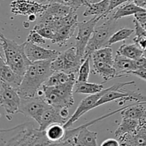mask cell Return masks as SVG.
<instances>
[{
    "mask_svg": "<svg viewBox=\"0 0 146 146\" xmlns=\"http://www.w3.org/2000/svg\"><path fill=\"white\" fill-rule=\"evenodd\" d=\"M48 4L38 3L32 0H14L10 4L11 11L15 15H41L48 7Z\"/></svg>",
    "mask_w": 146,
    "mask_h": 146,
    "instance_id": "cell-11",
    "label": "cell"
},
{
    "mask_svg": "<svg viewBox=\"0 0 146 146\" xmlns=\"http://www.w3.org/2000/svg\"><path fill=\"white\" fill-rule=\"evenodd\" d=\"M121 145H146V120L140 121L137 131L118 138Z\"/></svg>",
    "mask_w": 146,
    "mask_h": 146,
    "instance_id": "cell-13",
    "label": "cell"
},
{
    "mask_svg": "<svg viewBox=\"0 0 146 146\" xmlns=\"http://www.w3.org/2000/svg\"><path fill=\"white\" fill-rule=\"evenodd\" d=\"M135 63L137 68H146V57L144 56H142L138 59L135 60Z\"/></svg>",
    "mask_w": 146,
    "mask_h": 146,
    "instance_id": "cell-37",
    "label": "cell"
},
{
    "mask_svg": "<svg viewBox=\"0 0 146 146\" xmlns=\"http://www.w3.org/2000/svg\"><path fill=\"white\" fill-rule=\"evenodd\" d=\"M21 98L17 90L1 81L0 82V104L6 113V118L11 121L12 115L19 113Z\"/></svg>",
    "mask_w": 146,
    "mask_h": 146,
    "instance_id": "cell-7",
    "label": "cell"
},
{
    "mask_svg": "<svg viewBox=\"0 0 146 146\" xmlns=\"http://www.w3.org/2000/svg\"><path fill=\"white\" fill-rule=\"evenodd\" d=\"M77 28L78 24L62 27L56 31L54 38L51 40V43L59 47L64 46L66 44L67 41L74 36Z\"/></svg>",
    "mask_w": 146,
    "mask_h": 146,
    "instance_id": "cell-18",
    "label": "cell"
},
{
    "mask_svg": "<svg viewBox=\"0 0 146 146\" xmlns=\"http://www.w3.org/2000/svg\"><path fill=\"white\" fill-rule=\"evenodd\" d=\"M25 52L31 63L44 60H53L60 54L56 50L47 49L37 44L26 41Z\"/></svg>",
    "mask_w": 146,
    "mask_h": 146,
    "instance_id": "cell-12",
    "label": "cell"
},
{
    "mask_svg": "<svg viewBox=\"0 0 146 146\" xmlns=\"http://www.w3.org/2000/svg\"><path fill=\"white\" fill-rule=\"evenodd\" d=\"M116 53L132 60H136L143 56L144 51L136 44H123L119 47Z\"/></svg>",
    "mask_w": 146,
    "mask_h": 146,
    "instance_id": "cell-24",
    "label": "cell"
},
{
    "mask_svg": "<svg viewBox=\"0 0 146 146\" xmlns=\"http://www.w3.org/2000/svg\"><path fill=\"white\" fill-rule=\"evenodd\" d=\"M140 121L132 118H123L122 121L116 131H115V135L116 138H120L127 134H133L137 131Z\"/></svg>",
    "mask_w": 146,
    "mask_h": 146,
    "instance_id": "cell-23",
    "label": "cell"
},
{
    "mask_svg": "<svg viewBox=\"0 0 146 146\" xmlns=\"http://www.w3.org/2000/svg\"><path fill=\"white\" fill-rule=\"evenodd\" d=\"M38 1L43 4L58 3L70 7L71 9L75 11H76L82 6H86L88 3L87 0H38Z\"/></svg>",
    "mask_w": 146,
    "mask_h": 146,
    "instance_id": "cell-30",
    "label": "cell"
},
{
    "mask_svg": "<svg viewBox=\"0 0 146 146\" xmlns=\"http://www.w3.org/2000/svg\"><path fill=\"white\" fill-rule=\"evenodd\" d=\"M52 60H44L31 63L18 89L21 98H29L36 96L44 83L54 73L51 69Z\"/></svg>",
    "mask_w": 146,
    "mask_h": 146,
    "instance_id": "cell-2",
    "label": "cell"
},
{
    "mask_svg": "<svg viewBox=\"0 0 146 146\" xmlns=\"http://www.w3.org/2000/svg\"><path fill=\"white\" fill-rule=\"evenodd\" d=\"M71 11H74L70 7L58 3H50L46 9V12L60 19L68 15Z\"/></svg>",
    "mask_w": 146,
    "mask_h": 146,
    "instance_id": "cell-28",
    "label": "cell"
},
{
    "mask_svg": "<svg viewBox=\"0 0 146 146\" xmlns=\"http://www.w3.org/2000/svg\"><path fill=\"white\" fill-rule=\"evenodd\" d=\"M100 17H95L88 21L78 23V34L76 37V48L77 54L85 60V51L88 43L92 36Z\"/></svg>",
    "mask_w": 146,
    "mask_h": 146,
    "instance_id": "cell-9",
    "label": "cell"
},
{
    "mask_svg": "<svg viewBox=\"0 0 146 146\" xmlns=\"http://www.w3.org/2000/svg\"><path fill=\"white\" fill-rule=\"evenodd\" d=\"M130 1V0H109V6H108V9L107 10V11L106 12V14H104V17L102 19L106 18V17H108V14L111 13V11H112L114 9H115L116 7H119L121 4H124L125 2H128Z\"/></svg>",
    "mask_w": 146,
    "mask_h": 146,
    "instance_id": "cell-34",
    "label": "cell"
},
{
    "mask_svg": "<svg viewBox=\"0 0 146 146\" xmlns=\"http://www.w3.org/2000/svg\"><path fill=\"white\" fill-rule=\"evenodd\" d=\"M36 14H31V15L28 16V20L29 21H34L36 19Z\"/></svg>",
    "mask_w": 146,
    "mask_h": 146,
    "instance_id": "cell-41",
    "label": "cell"
},
{
    "mask_svg": "<svg viewBox=\"0 0 146 146\" xmlns=\"http://www.w3.org/2000/svg\"><path fill=\"white\" fill-rule=\"evenodd\" d=\"M50 107L43 96L36 95L33 98H21L19 113L26 117H30L39 125L44 111Z\"/></svg>",
    "mask_w": 146,
    "mask_h": 146,
    "instance_id": "cell-8",
    "label": "cell"
},
{
    "mask_svg": "<svg viewBox=\"0 0 146 146\" xmlns=\"http://www.w3.org/2000/svg\"><path fill=\"white\" fill-rule=\"evenodd\" d=\"M0 145H52L45 131L25 123L9 129L0 131Z\"/></svg>",
    "mask_w": 146,
    "mask_h": 146,
    "instance_id": "cell-1",
    "label": "cell"
},
{
    "mask_svg": "<svg viewBox=\"0 0 146 146\" xmlns=\"http://www.w3.org/2000/svg\"><path fill=\"white\" fill-rule=\"evenodd\" d=\"M73 74H68L64 71H55L53 73L49 78L44 83V86H56L64 84L71 78Z\"/></svg>",
    "mask_w": 146,
    "mask_h": 146,
    "instance_id": "cell-27",
    "label": "cell"
},
{
    "mask_svg": "<svg viewBox=\"0 0 146 146\" xmlns=\"http://www.w3.org/2000/svg\"><path fill=\"white\" fill-rule=\"evenodd\" d=\"M67 122V120L61 115L59 110L54 108L51 106L48 107L44 112L41 116V122L39 123V129L45 131L49 125L54 123H60L64 125Z\"/></svg>",
    "mask_w": 146,
    "mask_h": 146,
    "instance_id": "cell-16",
    "label": "cell"
},
{
    "mask_svg": "<svg viewBox=\"0 0 146 146\" xmlns=\"http://www.w3.org/2000/svg\"><path fill=\"white\" fill-rule=\"evenodd\" d=\"M88 3H97L99 1H102V0H87Z\"/></svg>",
    "mask_w": 146,
    "mask_h": 146,
    "instance_id": "cell-42",
    "label": "cell"
},
{
    "mask_svg": "<svg viewBox=\"0 0 146 146\" xmlns=\"http://www.w3.org/2000/svg\"><path fill=\"white\" fill-rule=\"evenodd\" d=\"M101 146H105V145H109V146H119L121 145L120 142L118 141L115 139H113V138H109V139H107L106 141H104V142H102L101 143Z\"/></svg>",
    "mask_w": 146,
    "mask_h": 146,
    "instance_id": "cell-38",
    "label": "cell"
},
{
    "mask_svg": "<svg viewBox=\"0 0 146 146\" xmlns=\"http://www.w3.org/2000/svg\"><path fill=\"white\" fill-rule=\"evenodd\" d=\"M114 68L116 70V78L129 76L131 71L137 70L135 60L117 54L114 58Z\"/></svg>",
    "mask_w": 146,
    "mask_h": 146,
    "instance_id": "cell-15",
    "label": "cell"
},
{
    "mask_svg": "<svg viewBox=\"0 0 146 146\" xmlns=\"http://www.w3.org/2000/svg\"><path fill=\"white\" fill-rule=\"evenodd\" d=\"M91 58V56L87 57L83 64H81L80 69L78 71V76L77 81H81V82H86L88 80L90 72H91V68H90V58Z\"/></svg>",
    "mask_w": 146,
    "mask_h": 146,
    "instance_id": "cell-32",
    "label": "cell"
},
{
    "mask_svg": "<svg viewBox=\"0 0 146 146\" xmlns=\"http://www.w3.org/2000/svg\"><path fill=\"white\" fill-rule=\"evenodd\" d=\"M84 60L77 54L76 46L71 47L64 52H60L58 56L51 61V69L55 71H64L68 74L78 72Z\"/></svg>",
    "mask_w": 146,
    "mask_h": 146,
    "instance_id": "cell-6",
    "label": "cell"
},
{
    "mask_svg": "<svg viewBox=\"0 0 146 146\" xmlns=\"http://www.w3.org/2000/svg\"><path fill=\"white\" fill-rule=\"evenodd\" d=\"M144 8L146 9V0H144Z\"/></svg>",
    "mask_w": 146,
    "mask_h": 146,
    "instance_id": "cell-43",
    "label": "cell"
},
{
    "mask_svg": "<svg viewBox=\"0 0 146 146\" xmlns=\"http://www.w3.org/2000/svg\"><path fill=\"white\" fill-rule=\"evenodd\" d=\"M143 28L145 29L146 30V24H144V25L143 26Z\"/></svg>",
    "mask_w": 146,
    "mask_h": 146,
    "instance_id": "cell-44",
    "label": "cell"
},
{
    "mask_svg": "<svg viewBox=\"0 0 146 146\" xmlns=\"http://www.w3.org/2000/svg\"><path fill=\"white\" fill-rule=\"evenodd\" d=\"M68 108H63L61 110H59L60 114H61V116L63 118H64L65 119H66L68 121V118L69 117V112H68Z\"/></svg>",
    "mask_w": 146,
    "mask_h": 146,
    "instance_id": "cell-39",
    "label": "cell"
},
{
    "mask_svg": "<svg viewBox=\"0 0 146 146\" xmlns=\"http://www.w3.org/2000/svg\"><path fill=\"white\" fill-rule=\"evenodd\" d=\"M76 81L75 74H73L68 81L61 85L56 86L43 85L41 87L44 92L43 97L47 104L57 110H61L63 108H72L74 104L73 94Z\"/></svg>",
    "mask_w": 146,
    "mask_h": 146,
    "instance_id": "cell-4",
    "label": "cell"
},
{
    "mask_svg": "<svg viewBox=\"0 0 146 146\" xmlns=\"http://www.w3.org/2000/svg\"><path fill=\"white\" fill-rule=\"evenodd\" d=\"M129 75H135L137 76L138 78H141V79L146 81V68H138L135 71H131L129 73Z\"/></svg>",
    "mask_w": 146,
    "mask_h": 146,
    "instance_id": "cell-36",
    "label": "cell"
},
{
    "mask_svg": "<svg viewBox=\"0 0 146 146\" xmlns=\"http://www.w3.org/2000/svg\"><path fill=\"white\" fill-rule=\"evenodd\" d=\"M0 41L6 63L14 72L24 76L31 64L25 52L26 41L19 44L13 40L4 37L2 34H0Z\"/></svg>",
    "mask_w": 146,
    "mask_h": 146,
    "instance_id": "cell-3",
    "label": "cell"
},
{
    "mask_svg": "<svg viewBox=\"0 0 146 146\" xmlns=\"http://www.w3.org/2000/svg\"><path fill=\"white\" fill-rule=\"evenodd\" d=\"M133 41L144 52H146V35L135 36L133 38Z\"/></svg>",
    "mask_w": 146,
    "mask_h": 146,
    "instance_id": "cell-35",
    "label": "cell"
},
{
    "mask_svg": "<svg viewBox=\"0 0 146 146\" xmlns=\"http://www.w3.org/2000/svg\"><path fill=\"white\" fill-rule=\"evenodd\" d=\"M93 74L101 77L104 82L116 78V70L113 65L99 60H93Z\"/></svg>",
    "mask_w": 146,
    "mask_h": 146,
    "instance_id": "cell-17",
    "label": "cell"
},
{
    "mask_svg": "<svg viewBox=\"0 0 146 146\" xmlns=\"http://www.w3.org/2000/svg\"><path fill=\"white\" fill-rule=\"evenodd\" d=\"M93 60H99L113 66L114 58L112 48L110 46H104L94 51L91 55Z\"/></svg>",
    "mask_w": 146,
    "mask_h": 146,
    "instance_id": "cell-26",
    "label": "cell"
},
{
    "mask_svg": "<svg viewBox=\"0 0 146 146\" xmlns=\"http://www.w3.org/2000/svg\"><path fill=\"white\" fill-rule=\"evenodd\" d=\"M104 89L103 84H94V83L81 82L76 81L74 85V93L75 94H94L99 93Z\"/></svg>",
    "mask_w": 146,
    "mask_h": 146,
    "instance_id": "cell-25",
    "label": "cell"
},
{
    "mask_svg": "<svg viewBox=\"0 0 146 146\" xmlns=\"http://www.w3.org/2000/svg\"><path fill=\"white\" fill-rule=\"evenodd\" d=\"M130 1L134 3L139 7H143L144 8V0H130Z\"/></svg>",
    "mask_w": 146,
    "mask_h": 146,
    "instance_id": "cell-40",
    "label": "cell"
},
{
    "mask_svg": "<svg viewBox=\"0 0 146 146\" xmlns=\"http://www.w3.org/2000/svg\"><path fill=\"white\" fill-rule=\"evenodd\" d=\"M0 75L1 81L18 91L22 81L23 76L14 72L6 63L2 54L0 56Z\"/></svg>",
    "mask_w": 146,
    "mask_h": 146,
    "instance_id": "cell-14",
    "label": "cell"
},
{
    "mask_svg": "<svg viewBox=\"0 0 146 146\" xmlns=\"http://www.w3.org/2000/svg\"><path fill=\"white\" fill-rule=\"evenodd\" d=\"M27 41L37 44V45H43L46 44V40L44 37H43L38 32L33 29V30L30 31L28 36H27Z\"/></svg>",
    "mask_w": 146,
    "mask_h": 146,
    "instance_id": "cell-33",
    "label": "cell"
},
{
    "mask_svg": "<svg viewBox=\"0 0 146 146\" xmlns=\"http://www.w3.org/2000/svg\"><path fill=\"white\" fill-rule=\"evenodd\" d=\"M144 105L145 104L143 103H137L134 105L127 106L126 108L121 111V116L139 121L146 120V109Z\"/></svg>",
    "mask_w": 146,
    "mask_h": 146,
    "instance_id": "cell-20",
    "label": "cell"
},
{
    "mask_svg": "<svg viewBox=\"0 0 146 146\" xmlns=\"http://www.w3.org/2000/svg\"><path fill=\"white\" fill-rule=\"evenodd\" d=\"M109 6V0H102L97 3H88L86 10L83 13L84 17L96 16L102 19Z\"/></svg>",
    "mask_w": 146,
    "mask_h": 146,
    "instance_id": "cell-21",
    "label": "cell"
},
{
    "mask_svg": "<svg viewBox=\"0 0 146 146\" xmlns=\"http://www.w3.org/2000/svg\"><path fill=\"white\" fill-rule=\"evenodd\" d=\"M133 33H135V30L134 29H131L128 28H122L121 29L118 30V31L113 34V35L109 38L105 46H111V45L116 44L119 41L128 39Z\"/></svg>",
    "mask_w": 146,
    "mask_h": 146,
    "instance_id": "cell-29",
    "label": "cell"
},
{
    "mask_svg": "<svg viewBox=\"0 0 146 146\" xmlns=\"http://www.w3.org/2000/svg\"><path fill=\"white\" fill-rule=\"evenodd\" d=\"M146 9L143 7H139L131 1H128L124 4H121L118 9L113 14V18L115 20H118L123 17H128V16L134 15L136 13L141 11H145Z\"/></svg>",
    "mask_w": 146,
    "mask_h": 146,
    "instance_id": "cell-22",
    "label": "cell"
},
{
    "mask_svg": "<svg viewBox=\"0 0 146 146\" xmlns=\"http://www.w3.org/2000/svg\"><path fill=\"white\" fill-rule=\"evenodd\" d=\"M112 86L109 87L108 88H106L104 89L102 91L99 93H96V94H90V96L84 98L82 101H81V103L79 104L78 106L77 107L76 110L75 111V112L72 115L68 118V120L67 121V122L64 124V127H65L66 129L69 128L71 125H73V124L76 122V121H78L83 115L86 113L88 112L91 110L94 109L95 105L96 104V103L98 102V100L101 98V97L102 96H104V94L106 92H108L111 88H112Z\"/></svg>",
    "mask_w": 146,
    "mask_h": 146,
    "instance_id": "cell-10",
    "label": "cell"
},
{
    "mask_svg": "<svg viewBox=\"0 0 146 146\" xmlns=\"http://www.w3.org/2000/svg\"><path fill=\"white\" fill-rule=\"evenodd\" d=\"M117 27V20L109 17L105 22L96 27L85 51V59L96 50L105 46Z\"/></svg>",
    "mask_w": 146,
    "mask_h": 146,
    "instance_id": "cell-5",
    "label": "cell"
},
{
    "mask_svg": "<svg viewBox=\"0 0 146 146\" xmlns=\"http://www.w3.org/2000/svg\"><path fill=\"white\" fill-rule=\"evenodd\" d=\"M34 29L39 33L43 37L51 41L54 38L56 33L55 30L51 28L50 26L47 24H40V23H37L36 26H34Z\"/></svg>",
    "mask_w": 146,
    "mask_h": 146,
    "instance_id": "cell-31",
    "label": "cell"
},
{
    "mask_svg": "<svg viewBox=\"0 0 146 146\" xmlns=\"http://www.w3.org/2000/svg\"><path fill=\"white\" fill-rule=\"evenodd\" d=\"M66 131V128L60 123L52 124L45 130L46 135L52 145H60V143L65 137Z\"/></svg>",
    "mask_w": 146,
    "mask_h": 146,
    "instance_id": "cell-19",
    "label": "cell"
}]
</instances>
